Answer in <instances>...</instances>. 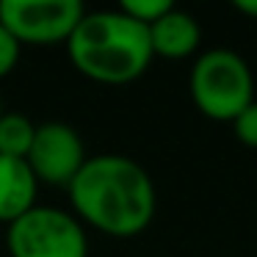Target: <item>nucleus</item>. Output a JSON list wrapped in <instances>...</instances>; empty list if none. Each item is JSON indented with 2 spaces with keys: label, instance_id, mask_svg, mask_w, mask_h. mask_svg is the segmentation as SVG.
I'll use <instances>...</instances> for the list:
<instances>
[{
  "label": "nucleus",
  "instance_id": "obj_6",
  "mask_svg": "<svg viewBox=\"0 0 257 257\" xmlns=\"http://www.w3.org/2000/svg\"><path fill=\"white\" fill-rule=\"evenodd\" d=\"M89 161L80 133L67 122L36 124V136L25 163L31 166L36 183L53 188H69L83 163Z\"/></svg>",
  "mask_w": 257,
  "mask_h": 257
},
{
  "label": "nucleus",
  "instance_id": "obj_12",
  "mask_svg": "<svg viewBox=\"0 0 257 257\" xmlns=\"http://www.w3.org/2000/svg\"><path fill=\"white\" fill-rule=\"evenodd\" d=\"M20 53H23V45L0 25V80L14 72V67L20 64Z\"/></svg>",
  "mask_w": 257,
  "mask_h": 257
},
{
  "label": "nucleus",
  "instance_id": "obj_8",
  "mask_svg": "<svg viewBox=\"0 0 257 257\" xmlns=\"http://www.w3.org/2000/svg\"><path fill=\"white\" fill-rule=\"evenodd\" d=\"M36 183L34 172L20 158H3L0 155V224H12L20 216L36 207Z\"/></svg>",
  "mask_w": 257,
  "mask_h": 257
},
{
  "label": "nucleus",
  "instance_id": "obj_4",
  "mask_svg": "<svg viewBox=\"0 0 257 257\" xmlns=\"http://www.w3.org/2000/svg\"><path fill=\"white\" fill-rule=\"evenodd\" d=\"M12 257H89L86 227L61 207L36 205L6 227Z\"/></svg>",
  "mask_w": 257,
  "mask_h": 257
},
{
  "label": "nucleus",
  "instance_id": "obj_14",
  "mask_svg": "<svg viewBox=\"0 0 257 257\" xmlns=\"http://www.w3.org/2000/svg\"><path fill=\"white\" fill-rule=\"evenodd\" d=\"M0 116H3V97H0Z\"/></svg>",
  "mask_w": 257,
  "mask_h": 257
},
{
  "label": "nucleus",
  "instance_id": "obj_10",
  "mask_svg": "<svg viewBox=\"0 0 257 257\" xmlns=\"http://www.w3.org/2000/svg\"><path fill=\"white\" fill-rule=\"evenodd\" d=\"M169 9H172L169 0H122L119 12L127 14L130 20H136V23L144 25V28H150V25L158 23Z\"/></svg>",
  "mask_w": 257,
  "mask_h": 257
},
{
  "label": "nucleus",
  "instance_id": "obj_11",
  "mask_svg": "<svg viewBox=\"0 0 257 257\" xmlns=\"http://www.w3.org/2000/svg\"><path fill=\"white\" fill-rule=\"evenodd\" d=\"M229 124H232V133L240 144L257 150V100L251 105H246Z\"/></svg>",
  "mask_w": 257,
  "mask_h": 257
},
{
  "label": "nucleus",
  "instance_id": "obj_5",
  "mask_svg": "<svg viewBox=\"0 0 257 257\" xmlns=\"http://www.w3.org/2000/svg\"><path fill=\"white\" fill-rule=\"evenodd\" d=\"M83 14L86 9L80 0H3L0 3V25L23 47L67 45Z\"/></svg>",
  "mask_w": 257,
  "mask_h": 257
},
{
  "label": "nucleus",
  "instance_id": "obj_9",
  "mask_svg": "<svg viewBox=\"0 0 257 257\" xmlns=\"http://www.w3.org/2000/svg\"><path fill=\"white\" fill-rule=\"evenodd\" d=\"M34 136H36V124L28 116L3 111V116H0V155L3 158L25 161L31 152V144H34Z\"/></svg>",
  "mask_w": 257,
  "mask_h": 257
},
{
  "label": "nucleus",
  "instance_id": "obj_7",
  "mask_svg": "<svg viewBox=\"0 0 257 257\" xmlns=\"http://www.w3.org/2000/svg\"><path fill=\"white\" fill-rule=\"evenodd\" d=\"M147 31H150L152 56L166 58V61H183V58L194 56L202 42V28L196 17L174 6Z\"/></svg>",
  "mask_w": 257,
  "mask_h": 257
},
{
  "label": "nucleus",
  "instance_id": "obj_13",
  "mask_svg": "<svg viewBox=\"0 0 257 257\" xmlns=\"http://www.w3.org/2000/svg\"><path fill=\"white\" fill-rule=\"evenodd\" d=\"M232 9L238 14H243V17H249V20H257V0H235Z\"/></svg>",
  "mask_w": 257,
  "mask_h": 257
},
{
  "label": "nucleus",
  "instance_id": "obj_2",
  "mask_svg": "<svg viewBox=\"0 0 257 257\" xmlns=\"http://www.w3.org/2000/svg\"><path fill=\"white\" fill-rule=\"evenodd\" d=\"M72 67L83 78L105 86L139 80L152 64L150 31L119 9L86 12L67 42Z\"/></svg>",
  "mask_w": 257,
  "mask_h": 257
},
{
  "label": "nucleus",
  "instance_id": "obj_1",
  "mask_svg": "<svg viewBox=\"0 0 257 257\" xmlns=\"http://www.w3.org/2000/svg\"><path fill=\"white\" fill-rule=\"evenodd\" d=\"M67 191L72 216L111 238H136L155 221V183L124 155H89Z\"/></svg>",
  "mask_w": 257,
  "mask_h": 257
},
{
  "label": "nucleus",
  "instance_id": "obj_3",
  "mask_svg": "<svg viewBox=\"0 0 257 257\" xmlns=\"http://www.w3.org/2000/svg\"><path fill=\"white\" fill-rule=\"evenodd\" d=\"M191 102L213 122H232L254 102V75L243 56L227 47L202 53L188 75Z\"/></svg>",
  "mask_w": 257,
  "mask_h": 257
}]
</instances>
